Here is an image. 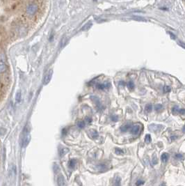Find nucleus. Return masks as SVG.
I'll use <instances>...</instances> for the list:
<instances>
[{
	"instance_id": "9d476101",
	"label": "nucleus",
	"mask_w": 185,
	"mask_h": 186,
	"mask_svg": "<svg viewBox=\"0 0 185 186\" xmlns=\"http://www.w3.org/2000/svg\"><path fill=\"white\" fill-rule=\"evenodd\" d=\"M132 128V126L130 125V124H127V125H124L123 126L120 127V130L123 132H126L127 131H128L130 129Z\"/></svg>"
},
{
	"instance_id": "ddd939ff",
	"label": "nucleus",
	"mask_w": 185,
	"mask_h": 186,
	"mask_svg": "<svg viewBox=\"0 0 185 186\" xmlns=\"http://www.w3.org/2000/svg\"><path fill=\"white\" fill-rule=\"evenodd\" d=\"M90 98L92 99V101L96 104V105H97L98 107H100V100H99L98 98H97L96 96H91Z\"/></svg>"
},
{
	"instance_id": "1a4fd4ad",
	"label": "nucleus",
	"mask_w": 185,
	"mask_h": 186,
	"mask_svg": "<svg viewBox=\"0 0 185 186\" xmlns=\"http://www.w3.org/2000/svg\"><path fill=\"white\" fill-rule=\"evenodd\" d=\"M88 135L90 136V137L92 138V139H96V138L98 137V133L95 130H90L89 132H88Z\"/></svg>"
},
{
	"instance_id": "a211bd4d",
	"label": "nucleus",
	"mask_w": 185,
	"mask_h": 186,
	"mask_svg": "<svg viewBox=\"0 0 185 186\" xmlns=\"http://www.w3.org/2000/svg\"><path fill=\"white\" fill-rule=\"evenodd\" d=\"M75 164H76V160L74 159H72L70 160V162H69V167H70V168H74L75 166Z\"/></svg>"
},
{
	"instance_id": "cd10ccee",
	"label": "nucleus",
	"mask_w": 185,
	"mask_h": 186,
	"mask_svg": "<svg viewBox=\"0 0 185 186\" xmlns=\"http://www.w3.org/2000/svg\"><path fill=\"white\" fill-rule=\"evenodd\" d=\"M143 184H144V182H143V181H141V180H139V181H136V185L140 186V185H143Z\"/></svg>"
},
{
	"instance_id": "423d86ee",
	"label": "nucleus",
	"mask_w": 185,
	"mask_h": 186,
	"mask_svg": "<svg viewBox=\"0 0 185 186\" xmlns=\"http://www.w3.org/2000/svg\"><path fill=\"white\" fill-rule=\"evenodd\" d=\"M57 184L59 186H65L66 185V181L63 176L59 175L57 178Z\"/></svg>"
},
{
	"instance_id": "b1692460",
	"label": "nucleus",
	"mask_w": 185,
	"mask_h": 186,
	"mask_svg": "<svg viewBox=\"0 0 185 186\" xmlns=\"http://www.w3.org/2000/svg\"><path fill=\"white\" fill-rule=\"evenodd\" d=\"M114 186H120V178L119 177H117L116 179Z\"/></svg>"
},
{
	"instance_id": "c85d7f7f",
	"label": "nucleus",
	"mask_w": 185,
	"mask_h": 186,
	"mask_svg": "<svg viewBox=\"0 0 185 186\" xmlns=\"http://www.w3.org/2000/svg\"><path fill=\"white\" fill-rule=\"evenodd\" d=\"M157 163H158V160L156 156H155L154 158H153V165H157Z\"/></svg>"
},
{
	"instance_id": "20e7f679",
	"label": "nucleus",
	"mask_w": 185,
	"mask_h": 186,
	"mask_svg": "<svg viewBox=\"0 0 185 186\" xmlns=\"http://www.w3.org/2000/svg\"><path fill=\"white\" fill-rule=\"evenodd\" d=\"M52 74H53V70H49L47 73V74L45 76V78H44V84L46 85V84H47L50 82L51 79H52Z\"/></svg>"
},
{
	"instance_id": "aec40b11",
	"label": "nucleus",
	"mask_w": 185,
	"mask_h": 186,
	"mask_svg": "<svg viewBox=\"0 0 185 186\" xmlns=\"http://www.w3.org/2000/svg\"><path fill=\"white\" fill-rule=\"evenodd\" d=\"M115 153L117 154V155H123L124 153V151L119 148H115Z\"/></svg>"
},
{
	"instance_id": "6e6552de",
	"label": "nucleus",
	"mask_w": 185,
	"mask_h": 186,
	"mask_svg": "<svg viewBox=\"0 0 185 186\" xmlns=\"http://www.w3.org/2000/svg\"><path fill=\"white\" fill-rule=\"evenodd\" d=\"M110 86V84L105 83V84H96V87L100 90H104V89H107Z\"/></svg>"
},
{
	"instance_id": "72a5a7b5",
	"label": "nucleus",
	"mask_w": 185,
	"mask_h": 186,
	"mask_svg": "<svg viewBox=\"0 0 185 186\" xmlns=\"http://www.w3.org/2000/svg\"><path fill=\"white\" fill-rule=\"evenodd\" d=\"M178 113L181 114H184V109H180V110H179Z\"/></svg>"
},
{
	"instance_id": "4be33fe9",
	"label": "nucleus",
	"mask_w": 185,
	"mask_h": 186,
	"mask_svg": "<svg viewBox=\"0 0 185 186\" xmlns=\"http://www.w3.org/2000/svg\"><path fill=\"white\" fill-rule=\"evenodd\" d=\"M6 61V56L4 53L0 54V62L1 63H4Z\"/></svg>"
},
{
	"instance_id": "9b49d317",
	"label": "nucleus",
	"mask_w": 185,
	"mask_h": 186,
	"mask_svg": "<svg viewBox=\"0 0 185 186\" xmlns=\"http://www.w3.org/2000/svg\"><path fill=\"white\" fill-rule=\"evenodd\" d=\"M7 70V66L4 63H0V73H5Z\"/></svg>"
},
{
	"instance_id": "bb28decb",
	"label": "nucleus",
	"mask_w": 185,
	"mask_h": 186,
	"mask_svg": "<svg viewBox=\"0 0 185 186\" xmlns=\"http://www.w3.org/2000/svg\"><path fill=\"white\" fill-rule=\"evenodd\" d=\"M163 108V106L161 104H158V105H155V110H159Z\"/></svg>"
},
{
	"instance_id": "412c9836",
	"label": "nucleus",
	"mask_w": 185,
	"mask_h": 186,
	"mask_svg": "<svg viewBox=\"0 0 185 186\" xmlns=\"http://www.w3.org/2000/svg\"><path fill=\"white\" fill-rule=\"evenodd\" d=\"M68 148H63V149H61L60 151V156H64L65 154H66L68 152Z\"/></svg>"
},
{
	"instance_id": "dca6fc26",
	"label": "nucleus",
	"mask_w": 185,
	"mask_h": 186,
	"mask_svg": "<svg viewBox=\"0 0 185 186\" xmlns=\"http://www.w3.org/2000/svg\"><path fill=\"white\" fill-rule=\"evenodd\" d=\"M152 110H153V106H152L151 104H148V105H147L146 106H145V111L146 112H147V113L150 112L152 111Z\"/></svg>"
},
{
	"instance_id": "0eeeda50",
	"label": "nucleus",
	"mask_w": 185,
	"mask_h": 186,
	"mask_svg": "<svg viewBox=\"0 0 185 186\" xmlns=\"http://www.w3.org/2000/svg\"><path fill=\"white\" fill-rule=\"evenodd\" d=\"M6 94V86L2 82H0V99L2 98Z\"/></svg>"
},
{
	"instance_id": "5701e85b",
	"label": "nucleus",
	"mask_w": 185,
	"mask_h": 186,
	"mask_svg": "<svg viewBox=\"0 0 185 186\" xmlns=\"http://www.w3.org/2000/svg\"><path fill=\"white\" fill-rule=\"evenodd\" d=\"M145 142H146V143H150V142H151V137H150V135L149 134H147V135H145Z\"/></svg>"
},
{
	"instance_id": "7ed1b4c3",
	"label": "nucleus",
	"mask_w": 185,
	"mask_h": 186,
	"mask_svg": "<svg viewBox=\"0 0 185 186\" xmlns=\"http://www.w3.org/2000/svg\"><path fill=\"white\" fill-rule=\"evenodd\" d=\"M163 126L161 125H156V124H151L149 126V129L153 132H157L160 131L161 130L163 129Z\"/></svg>"
},
{
	"instance_id": "7c9ffc66",
	"label": "nucleus",
	"mask_w": 185,
	"mask_h": 186,
	"mask_svg": "<svg viewBox=\"0 0 185 186\" xmlns=\"http://www.w3.org/2000/svg\"><path fill=\"white\" fill-rule=\"evenodd\" d=\"M175 158H177V159H181V158H183V156L182 154L180 153H177L175 155Z\"/></svg>"
},
{
	"instance_id": "6ab92c4d",
	"label": "nucleus",
	"mask_w": 185,
	"mask_h": 186,
	"mask_svg": "<svg viewBox=\"0 0 185 186\" xmlns=\"http://www.w3.org/2000/svg\"><path fill=\"white\" fill-rule=\"evenodd\" d=\"M85 125H86V123H85V122L84 121H79L77 123V126L79 127V128H81V129H82V128H84Z\"/></svg>"
},
{
	"instance_id": "f8f14e48",
	"label": "nucleus",
	"mask_w": 185,
	"mask_h": 186,
	"mask_svg": "<svg viewBox=\"0 0 185 186\" xmlns=\"http://www.w3.org/2000/svg\"><path fill=\"white\" fill-rule=\"evenodd\" d=\"M169 158V153H164L161 155V161L163 162H166L168 161V160Z\"/></svg>"
},
{
	"instance_id": "c756f323",
	"label": "nucleus",
	"mask_w": 185,
	"mask_h": 186,
	"mask_svg": "<svg viewBox=\"0 0 185 186\" xmlns=\"http://www.w3.org/2000/svg\"><path fill=\"white\" fill-rule=\"evenodd\" d=\"M6 133V129L3 128H0V135H4Z\"/></svg>"
},
{
	"instance_id": "f3484780",
	"label": "nucleus",
	"mask_w": 185,
	"mask_h": 186,
	"mask_svg": "<svg viewBox=\"0 0 185 186\" xmlns=\"http://www.w3.org/2000/svg\"><path fill=\"white\" fill-rule=\"evenodd\" d=\"M127 86L128 89H130V90H133L134 89V84L132 81H130L127 84Z\"/></svg>"
},
{
	"instance_id": "4468645a",
	"label": "nucleus",
	"mask_w": 185,
	"mask_h": 186,
	"mask_svg": "<svg viewBox=\"0 0 185 186\" xmlns=\"http://www.w3.org/2000/svg\"><path fill=\"white\" fill-rule=\"evenodd\" d=\"M20 100H21V92H20V91H19L17 92L16 95H15V100H16L17 103H20Z\"/></svg>"
},
{
	"instance_id": "a878e982",
	"label": "nucleus",
	"mask_w": 185,
	"mask_h": 186,
	"mask_svg": "<svg viewBox=\"0 0 185 186\" xmlns=\"http://www.w3.org/2000/svg\"><path fill=\"white\" fill-rule=\"evenodd\" d=\"M179 108H178V107H177V106H175V107H174L173 108V110H172V112H173V114H177L178 113V112H179Z\"/></svg>"
},
{
	"instance_id": "2eb2a0df",
	"label": "nucleus",
	"mask_w": 185,
	"mask_h": 186,
	"mask_svg": "<svg viewBox=\"0 0 185 186\" xmlns=\"http://www.w3.org/2000/svg\"><path fill=\"white\" fill-rule=\"evenodd\" d=\"M132 18H133L134 20H136V21H141V22H146L147 20L143 18H142V17H140V16H133L132 17Z\"/></svg>"
},
{
	"instance_id": "f704fd0d",
	"label": "nucleus",
	"mask_w": 185,
	"mask_h": 186,
	"mask_svg": "<svg viewBox=\"0 0 185 186\" xmlns=\"http://www.w3.org/2000/svg\"><path fill=\"white\" fill-rule=\"evenodd\" d=\"M62 134L63 135H65L66 134V130L65 129H63L62 130Z\"/></svg>"
},
{
	"instance_id": "c9c22d12",
	"label": "nucleus",
	"mask_w": 185,
	"mask_h": 186,
	"mask_svg": "<svg viewBox=\"0 0 185 186\" xmlns=\"http://www.w3.org/2000/svg\"><path fill=\"white\" fill-rule=\"evenodd\" d=\"M171 138L172 140H175V139H177V137H173V136H172Z\"/></svg>"
},
{
	"instance_id": "473e14b6",
	"label": "nucleus",
	"mask_w": 185,
	"mask_h": 186,
	"mask_svg": "<svg viewBox=\"0 0 185 186\" xmlns=\"http://www.w3.org/2000/svg\"><path fill=\"white\" fill-rule=\"evenodd\" d=\"M86 121L88 123H90L91 122H92V119L89 118V117H86Z\"/></svg>"
},
{
	"instance_id": "f03ea898",
	"label": "nucleus",
	"mask_w": 185,
	"mask_h": 186,
	"mask_svg": "<svg viewBox=\"0 0 185 186\" xmlns=\"http://www.w3.org/2000/svg\"><path fill=\"white\" fill-rule=\"evenodd\" d=\"M38 11V6L36 4L32 3L27 6V7L26 8V12L29 16H34Z\"/></svg>"
},
{
	"instance_id": "e433bc0d",
	"label": "nucleus",
	"mask_w": 185,
	"mask_h": 186,
	"mask_svg": "<svg viewBox=\"0 0 185 186\" xmlns=\"http://www.w3.org/2000/svg\"><path fill=\"white\" fill-rule=\"evenodd\" d=\"M160 186H166V185H164V184H161V185Z\"/></svg>"
},
{
	"instance_id": "393cba45",
	"label": "nucleus",
	"mask_w": 185,
	"mask_h": 186,
	"mask_svg": "<svg viewBox=\"0 0 185 186\" xmlns=\"http://www.w3.org/2000/svg\"><path fill=\"white\" fill-rule=\"evenodd\" d=\"M163 91L165 93H168V92L171 91V87L169 86H165L163 87Z\"/></svg>"
},
{
	"instance_id": "2f4dec72",
	"label": "nucleus",
	"mask_w": 185,
	"mask_h": 186,
	"mask_svg": "<svg viewBox=\"0 0 185 186\" xmlns=\"http://www.w3.org/2000/svg\"><path fill=\"white\" fill-rule=\"evenodd\" d=\"M118 119V117L117 116H115L114 115V116H112V120L113 121H114V122L117 121Z\"/></svg>"
},
{
	"instance_id": "39448f33",
	"label": "nucleus",
	"mask_w": 185,
	"mask_h": 186,
	"mask_svg": "<svg viewBox=\"0 0 185 186\" xmlns=\"http://www.w3.org/2000/svg\"><path fill=\"white\" fill-rule=\"evenodd\" d=\"M140 128H141V127L138 124L132 126V128H130L132 134H133L134 135H137L139 133V132H140Z\"/></svg>"
},
{
	"instance_id": "f257e3e1",
	"label": "nucleus",
	"mask_w": 185,
	"mask_h": 186,
	"mask_svg": "<svg viewBox=\"0 0 185 186\" xmlns=\"http://www.w3.org/2000/svg\"><path fill=\"white\" fill-rule=\"evenodd\" d=\"M31 140V135L29 133V130L25 128L23 132V136H22V148H26L29 143Z\"/></svg>"
}]
</instances>
